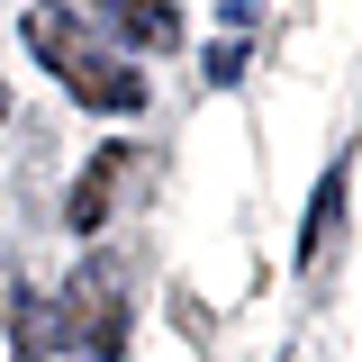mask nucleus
Returning a JSON list of instances; mask_svg holds the SVG:
<instances>
[{
    "mask_svg": "<svg viewBox=\"0 0 362 362\" xmlns=\"http://www.w3.org/2000/svg\"><path fill=\"white\" fill-rule=\"evenodd\" d=\"M90 18L118 28L127 45H145V54H173L181 45V9L173 0H90Z\"/></svg>",
    "mask_w": 362,
    "mask_h": 362,
    "instance_id": "nucleus-5",
    "label": "nucleus"
},
{
    "mask_svg": "<svg viewBox=\"0 0 362 362\" xmlns=\"http://www.w3.org/2000/svg\"><path fill=\"white\" fill-rule=\"evenodd\" d=\"M0 299H9V326H18L9 354H18V362H54V344H64V308H54L45 290H0Z\"/></svg>",
    "mask_w": 362,
    "mask_h": 362,
    "instance_id": "nucleus-6",
    "label": "nucleus"
},
{
    "mask_svg": "<svg viewBox=\"0 0 362 362\" xmlns=\"http://www.w3.org/2000/svg\"><path fill=\"white\" fill-rule=\"evenodd\" d=\"M209 82H245V37H226V45H209Z\"/></svg>",
    "mask_w": 362,
    "mask_h": 362,
    "instance_id": "nucleus-7",
    "label": "nucleus"
},
{
    "mask_svg": "<svg viewBox=\"0 0 362 362\" xmlns=\"http://www.w3.org/2000/svg\"><path fill=\"white\" fill-rule=\"evenodd\" d=\"M136 173H145V154H136V145H100V154H90L82 173H73V199H64L73 235H90V226L109 218V199H118V190H127Z\"/></svg>",
    "mask_w": 362,
    "mask_h": 362,
    "instance_id": "nucleus-3",
    "label": "nucleus"
},
{
    "mask_svg": "<svg viewBox=\"0 0 362 362\" xmlns=\"http://www.w3.org/2000/svg\"><path fill=\"white\" fill-rule=\"evenodd\" d=\"M0 118H9V90H0Z\"/></svg>",
    "mask_w": 362,
    "mask_h": 362,
    "instance_id": "nucleus-8",
    "label": "nucleus"
},
{
    "mask_svg": "<svg viewBox=\"0 0 362 362\" xmlns=\"http://www.w3.org/2000/svg\"><path fill=\"white\" fill-rule=\"evenodd\" d=\"M335 235H344V163H326V173H317V190H308V226H299V254H290V263L308 272H326V254H335Z\"/></svg>",
    "mask_w": 362,
    "mask_h": 362,
    "instance_id": "nucleus-4",
    "label": "nucleus"
},
{
    "mask_svg": "<svg viewBox=\"0 0 362 362\" xmlns=\"http://www.w3.org/2000/svg\"><path fill=\"white\" fill-rule=\"evenodd\" d=\"M28 45H37V64L73 90L82 109H109V118H136V109H145V73L90 37L82 9H54V0H45V9H28Z\"/></svg>",
    "mask_w": 362,
    "mask_h": 362,
    "instance_id": "nucleus-1",
    "label": "nucleus"
},
{
    "mask_svg": "<svg viewBox=\"0 0 362 362\" xmlns=\"http://www.w3.org/2000/svg\"><path fill=\"white\" fill-rule=\"evenodd\" d=\"M54 308H64V344H82L90 362H127V263L118 254H90Z\"/></svg>",
    "mask_w": 362,
    "mask_h": 362,
    "instance_id": "nucleus-2",
    "label": "nucleus"
}]
</instances>
